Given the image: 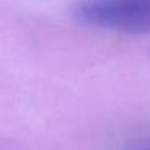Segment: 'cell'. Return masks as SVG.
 I'll return each mask as SVG.
<instances>
[{"label": "cell", "mask_w": 150, "mask_h": 150, "mask_svg": "<svg viewBox=\"0 0 150 150\" xmlns=\"http://www.w3.org/2000/svg\"><path fill=\"white\" fill-rule=\"evenodd\" d=\"M73 16L92 29L131 36L150 34V0H79Z\"/></svg>", "instance_id": "cell-1"}]
</instances>
